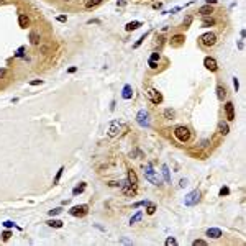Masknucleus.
<instances>
[{"instance_id": "79ce46f5", "label": "nucleus", "mask_w": 246, "mask_h": 246, "mask_svg": "<svg viewBox=\"0 0 246 246\" xmlns=\"http://www.w3.org/2000/svg\"><path fill=\"white\" fill-rule=\"evenodd\" d=\"M179 185H180V187H185V185H187V179H180Z\"/></svg>"}, {"instance_id": "6e6552de", "label": "nucleus", "mask_w": 246, "mask_h": 246, "mask_svg": "<svg viewBox=\"0 0 246 246\" xmlns=\"http://www.w3.org/2000/svg\"><path fill=\"white\" fill-rule=\"evenodd\" d=\"M204 66H205L208 71H212V72H215L217 69H218V64H217V61L213 59V57H210V56L204 59Z\"/></svg>"}, {"instance_id": "0eeeda50", "label": "nucleus", "mask_w": 246, "mask_h": 246, "mask_svg": "<svg viewBox=\"0 0 246 246\" xmlns=\"http://www.w3.org/2000/svg\"><path fill=\"white\" fill-rule=\"evenodd\" d=\"M120 185H121V189H123V192H125L126 195H135V192H136V185H133V184H130L128 180H123V182H121Z\"/></svg>"}, {"instance_id": "72a5a7b5", "label": "nucleus", "mask_w": 246, "mask_h": 246, "mask_svg": "<svg viewBox=\"0 0 246 246\" xmlns=\"http://www.w3.org/2000/svg\"><path fill=\"white\" fill-rule=\"evenodd\" d=\"M61 212H62V208H54V210H49V215L54 217V215H59Z\"/></svg>"}, {"instance_id": "dca6fc26", "label": "nucleus", "mask_w": 246, "mask_h": 246, "mask_svg": "<svg viewBox=\"0 0 246 246\" xmlns=\"http://www.w3.org/2000/svg\"><path fill=\"white\" fill-rule=\"evenodd\" d=\"M118 133H120V125L113 123V125L110 126V130H108V136H110V138H113V136H117Z\"/></svg>"}, {"instance_id": "4be33fe9", "label": "nucleus", "mask_w": 246, "mask_h": 246, "mask_svg": "<svg viewBox=\"0 0 246 246\" xmlns=\"http://www.w3.org/2000/svg\"><path fill=\"white\" fill-rule=\"evenodd\" d=\"M182 41H184V36L182 35H176L174 38H172V46H179Z\"/></svg>"}, {"instance_id": "412c9836", "label": "nucleus", "mask_w": 246, "mask_h": 246, "mask_svg": "<svg viewBox=\"0 0 246 246\" xmlns=\"http://www.w3.org/2000/svg\"><path fill=\"white\" fill-rule=\"evenodd\" d=\"M163 176H164V180H166V182H168V184H171V174H169V168H168V166H166V164L163 166Z\"/></svg>"}, {"instance_id": "473e14b6", "label": "nucleus", "mask_w": 246, "mask_h": 246, "mask_svg": "<svg viewBox=\"0 0 246 246\" xmlns=\"http://www.w3.org/2000/svg\"><path fill=\"white\" fill-rule=\"evenodd\" d=\"M230 194V189L228 187H222L220 189V197H223V195H228Z\"/></svg>"}, {"instance_id": "7c9ffc66", "label": "nucleus", "mask_w": 246, "mask_h": 246, "mask_svg": "<svg viewBox=\"0 0 246 246\" xmlns=\"http://www.w3.org/2000/svg\"><path fill=\"white\" fill-rule=\"evenodd\" d=\"M192 244H194V246H205L207 241H205V240H194Z\"/></svg>"}, {"instance_id": "2eb2a0df", "label": "nucleus", "mask_w": 246, "mask_h": 246, "mask_svg": "<svg viewBox=\"0 0 246 246\" xmlns=\"http://www.w3.org/2000/svg\"><path fill=\"white\" fill-rule=\"evenodd\" d=\"M140 26H141V21H130V23H126L125 30L126 31H135L136 28H140Z\"/></svg>"}, {"instance_id": "c9c22d12", "label": "nucleus", "mask_w": 246, "mask_h": 246, "mask_svg": "<svg viewBox=\"0 0 246 246\" xmlns=\"http://www.w3.org/2000/svg\"><path fill=\"white\" fill-rule=\"evenodd\" d=\"M3 227H5V228H12V227H13V222H10V220L3 222Z\"/></svg>"}, {"instance_id": "a211bd4d", "label": "nucleus", "mask_w": 246, "mask_h": 246, "mask_svg": "<svg viewBox=\"0 0 246 246\" xmlns=\"http://www.w3.org/2000/svg\"><path fill=\"white\" fill-rule=\"evenodd\" d=\"M128 182L133 185H138V177H136L135 171H128Z\"/></svg>"}, {"instance_id": "cd10ccee", "label": "nucleus", "mask_w": 246, "mask_h": 246, "mask_svg": "<svg viewBox=\"0 0 246 246\" xmlns=\"http://www.w3.org/2000/svg\"><path fill=\"white\" fill-rule=\"evenodd\" d=\"M212 25H215V20L213 18H205L204 20V26L207 28V26H212Z\"/></svg>"}, {"instance_id": "37998d69", "label": "nucleus", "mask_w": 246, "mask_h": 246, "mask_svg": "<svg viewBox=\"0 0 246 246\" xmlns=\"http://www.w3.org/2000/svg\"><path fill=\"white\" fill-rule=\"evenodd\" d=\"M30 84H31V85H41V84H43V81H41V79H40V81H31Z\"/></svg>"}, {"instance_id": "bb28decb", "label": "nucleus", "mask_w": 246, "mask_h": 246, "mask_svg": "<svg viewBox=\"0 0 246 246\" xmlns=\"http://www.w3.org/2000/svg\"><path fill=\"white\" fill-rule=\"evenodd\" d=\"M10 236H12V231L7 230V231H3V233H2V240H3V241H8Z\"/></svg>"}, {"instance_id": "aec40b11", "label": "nucleus", "mask_w": 246, "mask_h": 246, "mask_svg": "<svg viewBox=\"0 0 246 246\" xmlns=\"http://www.w3.org/2000/svg\"><path fill=\"white\" fill-rule=\"evenodd\" d=\"M217 97H218V100H223L227 97V90H225L223 85H218V87H217Z\"/></svg>"}, {"instance_id": "393cba45", "label": "nucleus", "mask_w": 246, "mask_h": 246, "mask_svg": "<svg viewBox=\"0 0 246 246\" xmlns=\"http://www.w3.org/2000/svg\"><path fill=\"white\" fill-rule=\"evenodd\" d=\"M141 217H143V213H141V212H138V213H136L135 217H131V218H130V223H131V225H133V223L140 222V220H141Z\"/></svg>"}, {"instance_id": "423d86ee", "label": "nucleus", "mask_w": 246, "mask_h": 246, "mask_svg": "<svg viewBox=\"0 0 246 246\" xmlns=\"http://www.w3.org/2000/svg\"><path fill=\"white\" fill-rule=\"evenodd\" d=\"M146 95L151 99V102H154V104H161V102H163V95H161L158 90H154V89H149V90L146 92Z\"/></svg>"}, {"instance_id": "2f4dec72", "label": "nucleus", "mask_w": 246, "mask_h": 246, "mask_svg": "<svg viewBox=\"0 0 246 246\" xmlns=\"http://www.w3.org/2000/svg\"><path fill=\"white\" fill-rule=\"evenodd\" d=\"M62 171H64V168H61L59 171H57V174H56V177H54V184L59 182V179H61V176H62Z\"/></svg>"}, {"instance_id": "c03bdc74", "label": "nucleus", "mask_w": 246, "mask_h": 246, "mask_svg": "<svg viewBox=\"0 0 246 246\" xmlns=\"http://www.w3.org/2000/svg\"><path fill=\"white\" fill-rule=\"evenodd\" d=\"M190 21H192V18H190V17H187L185 21H184V25H185V26H189V25H190Z\"/></svg>"}, {"instance_id": "49530a36", "label": "nucleus", "mask_w": 246, "mask_h": 246, "mask_svg": "<svg viewBox=\"0 0 246 246\" xmlns=\"http://www.w3.org/2000/svg\"><path fill=\"white\" fill-rule=\"evenodd\" d=\"M5 74H7V69H0V79H2Z\"/></svg>"}, {"instance_id": "9b49d317", "label": "nucleus", "mask_w": 246, "mask_h": 246, "mask_svg": "<svg viewBox=\"0 0 246 246\" xmlns=\"http://www.w3.org/2000/svg\"><path fill=\"white\" fill-rule=\"evenodd\" d=\"M222 230L220 228H208L207 230V236H210V238H213V240H218V238H222Z\"/></svg>"}, {"instance_id": "3c124183", "label": "nucleus", "mask_w": 246, "mask_h": 246, "mask_svg": "<svg viewBox=\"0 0 246 246\" xmlns=\"http://www.w3.org/2000/svg\"><path fill=\"white\" fill-rule=\"evenodd\" d=\"M0 2H2V0H0Z\"/></svg>"}, {"instance_id": "7ed1b4c3", "label": "nucleus", "mask_w": 246, "mask_h": 246, "mask_svg": "<svg viewBox=\"0 0 246 246\" xmlns=\"http://www.w3.org/2000/svg\"><path fill=\"white\" fill-rule=\"evenodd\" d=\"M200 197H202V194H200V190H192L190 194H187L185 195V199H184V204L187 205V207H194V205H197L199 202H200Z\"/></svg>"}, {"instance_id": "c85d7f7f", "label": "nucleus", "mask_w": 246, "mask_h": 246, "mask_svg": "<svg viewBox=\"0 0 246 246\" xmlns=\"http://www.w3.org/2000/svg\"><path fill=\"white\" fill-rule=\"evenodd\" d=\"M146 207H148V210H146V212H148L149 215H153V213L156 212V205H154V204H148Z\"/></svg>"}, {"instance_id": "5701e85b", "label": "nucleus", "mask_w": 246, "mask_h": 246, "mask_svg": "<svg viewBox=\"0 0 246 246\" xmlns=\"http://www.w3.org/2000/svg\"><path fill=\"white\" fill-rule=\"evenodd\" d=\"M104 0H87L85 2V8H92V7H95V5H99V3H102Z\"/></svg>"}, {"instance_id": "ea45409f", "label": "nucleus", "mask_w": 246, "mask_h": 246, "mask_svg": "<svg viewBox=\"0 0 246 246\" xmlns=\"http://www.w3.org/2000/svg\"><path fill=\"white\" fill-rule=\"evenodd\" d=\"M233 85H235V90H238V87H240V82H238V79H236V77L233 79Z\"/></svg>"}, {"instance_id": "c756f323", "label": "nucleus", "mask_w": 246, "mask_h": 246, "mask_svg": "<svg viewBox=\"0 0 246 246\" xmlns=\"http://www.w3.org/2000/svg\"><path fill=\"white\" fill-rule=\"evenodd\" d=\"M176 244H177V241L174 240V238H171V236H169L168 240H166V246H176Z\"/></svg>"}, {"instance_id": "f3484780", "label": "nucleus", "mask_w": 246, "mask_h": 246, "mask_svg": "<svg viewBox=\"0 0 246 246\" xmlns=\"http://www.w3.org/2000/svg\"><path fill=\"white\" fill-rule=\"evenodd\" d=\"M30 41H31L33 46H38L40 45V35H38V31H31L30 33Z\"/></svg>"}, {"instance_id": "6ab92c4d", "label": "nucleus", "mask_w": 246, "mask_h": 246, "mask_svg": "<svg viewBox=\"0 0 246 246\" xmlns=\"http://www.w3.org/2000/svg\"><path fill=\"white\" fill-rule=\"evenodd\" d=\"M18 25H20L21 28H26L28 25H30V20H28V17H26V15H20V17H18Z\"/></svg>"}, {"instance_id": "39448f33", "label": "nucleus", "mask_w": 246, "mask_h": 246, "mask_svg": "<svg viewBox=\"0 0 246 246\" xmlns=\"http://www.w3.org/2000/svg\"><path fill=\"white\" fill-rule=\"evenodd\" d=\"M87 212H89V207L87 205H76V207H72L71 210H69V213L72 217H84Z\"/></svg>"}, {"instance_id": "9d476101", "label": "nucleus", "mask_w": 246, "mask_h": 246, "mask_svg": "<svg viewBox=\"0 0 246 246\" xmlns=\"http://www.w3.org/2000/svg\"><path fill=\"white\" fill-rule=\"evenodd\" d=\"M136 120H138V123L141 126H148L149 125V121H148V113L144 112V110H140L138 115H136Z\"/></svg>"}, {"instance_id": "1a4fd4ad", "label": "nucleus", "mask_w": 246, "mask_h": 246, "mask_svg": "<svg viewBox=\"0 0 246 246\" xmlns=\"http://www.w3.org/2000/svg\"><path fill=\"white\" fill-rule=\"evenodd\" d=\"M225 113H227V120L228 121L235 120V105L231 104V102H227L225 104Z\"/></svg>"}, {"instance_id": "09e8293b", "label": "nucleus", "mask_w": 246, "mask_h": 246, "mask_svg": "<svg viewBox=\"0 0 246 246\" xmlns=\"http://www.w3.org/2000/svg\"><path fill=\"white\" fill-rule=\"evenodd\" d=\"M118 3H120V5H123V3H125V0H118Z\"/></svg>"}, {"instance_id": "b1692460", "label": "nucleus", "mask_w": 246, "mask_h": 246, "mask_svg": "<svg viewBox=\"0 0 246 246\" xmlns=\"http://www.w3.org/2000/svg\"><path fill=\"white\" fill-rule=\"evenodd\" d=\"M48 225L53 227V228H62V222L61 220H49Z\"/></svg>"}, {"instance_id": "ddd939ff", "label": "nucleus", "mask_w": 246, "mask_h": 246, "mask_svg": "<svg viewBox=\"0 0 246 246\" xmlns=\"http://www.w3.org/2000/svg\"><path fill=\"white\" fill-rule=\"evenodd\" d=\"M131 95H133L131 85H125V87H123V92H121V97L125 100H128V99H131Z\"/></svg>"}, {"instance_id": "4c0bfd02", "label": "nucleus", "mask_w": 246, "mask_h": 246, "mask_svg": "<svg viewBox=\"0 0 246 246\" xmlns=\"http://www.w3.org/2000/svg\"><path fill=\"white\" fill-rule=\"evenodd\" d=\"M149 67H151V69H156V67H158V61H151V59H149Z\"/></svg>"}, {"instance_id": "a18cd8bd", "label": "nucleus", "mask_w": 246, "mask_h": 246, "mask_svg": "<svg viewBox=\"0 0 246 246\" xmlns=\"http://www.w3.org/2000/svg\"><path fill=\"white\" fill-rule=\"evenodd\" d=\"M67 20V17H64V15H61V17H57V21H66Z\"/></svg>"}, {"instance_id": "f8f14e48", "label": "nucleus", "mask_w": 246, "mask_h": 246, "mask_svg": "<svg viewBox=\"0 0 246 246\" xmlns=\"http://www.w3.org/2000/svg\"><path fill=\"white\" fill-rule=\"evenodd\" d=\"M199 13L202 17H208L210 13H213V7L212 5H204V7H200V8H199Z\"/></svg>"}, {"instance_id": "f257e3e1", "label": "nucleus", "mask_w": 246, "mask_h": 246, "mask_svg": "<svg viewBox=\"0 0 246 246\" xmlns=\"http://www.w3.org/2000/svg\"><path fill=\"white\" fill-rule=\"evenodd\" d=\"M143 174H144V179H148L151 184H154V185L161 184V177H159V174L156 171H153V166L151 164H148L146 168L143 169Z\"/></svg>"}, {"instance_id": "20e7f679", "label": "nucleus", "mask_w": 246, "mask_h": 246, "mask_svg": "<svg viewBox=\"0 0 246 246\" xmlns=\"http://www.w3.org/2000/svg\"><path fill=\"white\" fill-rule=\"evenodd\" d=\"M200 43H202V46H205V48H212L217 43V36L213 33H205V35L200 36Z\"/></svg>"}, {"instance_id": "f704fd0d", "label": "nucleus", "mask_w": 246, "mask_h": 246, "mask_svg": "<svg viewBox=\"0 0 246 246\" xmlns=\"http://www.w3.org/2000/svg\"><path fill=\"white\" fill-rule=\"evenodd\" d=\"M146 36H148V35H143V36H141V38H140L138 41H136V43H135V48H138V46L141 45V43H143V40H144V38H146Z\"/></svg>"}, {"instance_id": "58836bf2", "label": "nucleus", "mask_w": 246, "mask_h": 246, "mask_svg": "<svg viewBox=\"0 0 246 246\" xmlns=\"http://www.w3.org/2000/svg\"><path fill=\"white\" fill-rule=\"evenodd\" d=\"M23 51H25V49H23V48H20L18 51H17V54H15V56H17V57H21V56H23Z\"/></svg>"}, {"instance_id": "4468645a", "label": "nucleus", "mask_w": 246, "mask_h": 246, "mask_svg": "<svg viewBox=\"0 0 246 246\" xmlns=\"http://www.w3.org/2000/svg\"><path fill=\"white\" fill-rule=\"evenodd\" d=\"M218 131H220V135H228L230 133V126H228V123H225V121H220V125H218Z\"/></svg>"}, {"instance_id": "8fccbe9b", "label": "nucleus", "mask_w": 246, "mask_h": 246, "mask_svg": "<svg viewBox=\"0 0 246 246\" xmlns=\"http://www.w3.org/2000/svg\"><path fill=\"white\" fill-rule=\"evenodd\" d=\"M64 2H71V0H64Z\"/></svg>"}, {"instance_id": "a19ab883", "label": "nucleus", "mask_w": 246, "mask_h": 246, "mask_svg": "<svg viewBox=\"0 0 246 246\" xmlns=\"http://www.w3.org/2000/svg\"><path fill=\"white\" fill-rule=\"evenodd\" d=\"M164 115H166V117H172V115H174V112H172V110H169V108H168V110L164 112Z\"/></svg>"}, {"instance_id": "a878e982", "label": "nucleus", "mask_w": 246, "mask_h": 246, "mask_svg": "<svg viewBox=\"0 0 246 246\" xmlns=\"http://www.w3.org/2000/svg\"><path fill=\"white\" fill-rule=\"evenodd\" d=\"M84 189H85V184H82V185H79V187H76V189L72 190V194H74V195H77V194H81V192H84Z\"/></svg>"}, {"instance_id": "f03ea898", "label": "nucleus", "mask_w": 246, "mask_h": 246, "mask_svg": "<svg viewBox=\"0 0 246 246\" xmlns=\"http://www.w3.org/2000/svg\"><path fill=\"white\" fill-rule=\"evenodd\" d=\"M174 136L180 141V143H185V141H189L190 140V131H189V128L187 126H177L176 130H174Z\"/></svg>"}, {"instance_id": "e433bc0d", "label": "nucleus", "mask_w": 246, "mask_h": 246, "mask_svg": "<svg viewBox=\"0 0 246 246\" xmlns=\"http://www.w3.org/2000/svg\"><path fill=\"white\" fill-rule=\"evenodd\" d=\"M149 59H151V61H159V54H158V53H153Z\"/></svg>"}, {"instance_id": "de8ad7c7", "label": "nucleus", "mask_w": 246, "mask_h": 246, "mask_svg": "<svg viewBox=\"0 0 246 246\" xmlns=\"http://www.w3.org/2000/svg\"><path fill=\"white\" fill-rule=\"evenodd\" d=\"M217 0H207V5H215Z\"/></svg>"}]
</instances>
